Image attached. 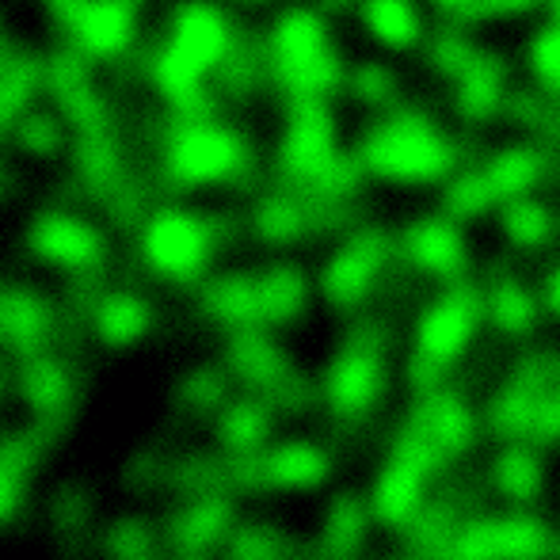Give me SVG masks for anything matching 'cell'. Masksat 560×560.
I'll use <instances>...</instances> for the list:
<instances>
[{
	"instance_id": "9",
	"label": "cell",
	"mask_w": 560,
	"mask_h": 560,
	"mask_svg": "<svg viewBox=\"0 0 560 560\" xmlns=\"http://www.w3.org/2000/svg\"><path fill=\"white\" fill-rule=\"evenodd\" d=\"M362 20L377 43L397 46V50L420 38V15L408 0H362Z\"/></svg>"
},
{
	"instance_id": "2",
	"label": "cell",
	"mask_w": 560,
	"mask_h": 560,
	"mask_svg": "<svg viewBox=\"0 0 560 560\" xmlns=\"http://www.w3.org/2000/svg\"><path fill=\"white\" fill-rule=\"evenodd\" d=\"M485 298L469 279H454L435 302L423 310L416 325V351L423 366H446L469 347V336L480 320Z\"/></svg>"
},
{
	"instance_id": "5",
	"label": "cell",
	"mask_w": 560,
	"mask_h": 560,
	"mask_svg": "<svg viewBox=\"0 0 560 560\" xmlns=\"http://www.w3.org/2000/svg\"><path fill=\"white\" fill-rule=\"evenodd\" d=\"M480 172H485L492 199L508 202L518 199L530 184L546 179L549 172H560V156L557 149H546L538 141H515V145H503L495 153H488Z\"/></svg>"
},
{
	"instance_id": "1",
	"label": "cell",
	"mask_w": 560,
	"mask_h": 560,
	"mask_svg": "<svg viewBox=\"0 0 560 560\" xmlns=\"http://www.w3.org/2000/svg\"><path fill=\"white\" fill-rule=\"evenodd\" d=\"M362 172L400 184H431L457 168V138L435 122L423 104H393L370 118L354 145Z\"/></svg>"
},
{
	"instance_id": "7",
	"label": "cell",
	"mask_w": 560,
	"mask_h": 560,
	"mask_svg": "<svg viewBox=\"0 0 560 560\" xmlns=\"http://www.w3.org/2000/svg\"><path fill=\"white\" fill-rule=\"evenodd\" d=\"M503 81H508V58L500 50H477L454 84V112L465 122L492 118L503 104V92H508Z\"/></svg>"
},
{
	"instance_id": "18",
	"label": "cell",
	"mask_w": 560,
	"mask_h": 560,
	"mask_svg": "<svg viewBox=\"0 0 560 560\" xmlns=\"http://www.w3.org/2000/svg\"><path fill=\"white\" fill-rule=\"evenodd\" d=\"M546 305L560 317V264L546 275Z\"/></svg>"
},
{
	"instance_id": "12",
	"label": "cell",
	"mask_w": 560,
	"mask_h": 560,
	"mask_svg": "<svg viewBox=\"0 0 560 560\" xmlns=\"http://www.w3.org/2000/svg\"><path fill=\"white\" fill-rule=\"evenodd\" d=\"M472 54H477V46H472L469 35H465V23L443 15L435 27V38L428 43V66L435 69L439 77L457 81V77L465 73V66L472 61Z\"/></svg>"
},
{
	"instance_id": "3",
	"label": "cell",
	"mask_w": 560,
	"mask_h": 560,
	"mask_svg": "<svg viewBox=\"0 0 560 560\" xmlns=\"http://www.w3.org/2000/svg\"><path fill=\"white\" fill-rule=\"evenodd\" d=\"M290 107V126L279 141V172L298 187H310L336 156V122L325 100H298Z\"/></svg>"
},
{
	"instance_id": "20",
	"label": "cell",
	"mask_w": 560,
	"mask_h": 560,
	"mask_svg": "<svg viewBox=\"0 0 560 560\" xmlns=\"http://www.w3.org/2000/svg\"><path fill=\"white\" fill-rule=\"evenodd\" d=\"M549 12H553V23H560V0H549Z\"/></svg>"
},
{
	"instance_id": "4",
	"label": "cell",
	"mask_w": 560,
	"mask_h": 560,
	"mask_svg": "<svg viewBox=\"0 0 560 560\" xmlns=\"http://www.w3.org/2000/svg\"><path fill=\"white\" fill-rule=\"evenodd\" d=\"M389 256V233L382 225H362L347 236V244L328 259L325 267V290L336 305H354L374 282L377 267Z\"/></svg>"
},
{
	"instance_id": "8",
	"label": "cell",
	"mask_w": 560,
	"mask_h": 560,
	"mask_svg": "<svg viewBox=\"0 0 560 560\" xmlns=\"http://www.w3.org/2000/svg\"><path fill=\"white\" fill-rule=\"evenodd\" d=\"M202 252H207V229L195 222V218L164 214L149 229V256L164 271H176V275L191 271L202 259Z\"/></svg>"
},
{
	"instance_id": "16",
	"label": "cell",
	"mask_w": 560,
	"mask_h": 560,
	"mask_svg": "<svg viewBox=\"0 0 560 560\" xmlns=\"http://www.w3.org/2000/svg\"><path fill=\"white\" fill-rule=\"evenodd\" d=\"M488 302H492V317L500 320L503 328H511V332H518V328H526L534 320V298L526 294V290L518 287L511 275L495 279Z\"/></svg>"
},
{
	"instance_id": "14",
	"label": "cell",
	"mask_w": 560,
	"mask_h": 560,
	"mask_svg": "<svg viewBox=\"0 0 560 560\" xmlns=\"http://www.w3.org/2000/svg\"><path fill=\"white\" fill-rule=\"evenodd\" d=\"M530 69L541 81V92L549 100H560V23H546L530 35Z\"/></svg>"
},
{
	"instance_id": "15",
	"label": "cell",
	"mask_w": 560,
	"mask_h": 560,
	"mask_svg": "<svg viewBox=\"0 0 560 560\" xmlns=\"http://www.w3.org/2000/svg\"><path fill=\"white\" fill-rule=\"evenodd\" d=\"M377 503H382V515L389 518H405L420 503V472L412 469V462H397V469L385 472Z\"/></svg>"
},
{
	"instance_id": "13",
	"label": "cell",
	"mask_w": 560,
	"mask_h": 560,
	"mask_svg": "<svg viewBox=\"0 0 560 560\" xmlns=\"http://www.w3.org/2000/svg\"><path fill=\"white\" fill-rule=\"evenodd\" d=\"M347 84H351V96H359L362 104L370 107H393L397 100V73H393L385 61L377 58H366L347 73Z\"/></svg>"
},
{
	"instance_id": "10",
	"label": "cell",
	"mask_w": 560,
	"mask_h": 560,
	"mask_svg": "<svg viewBox=\"0 0 560 560\" xmlns=\"http://www.w3.org/2000/svg\"><path fill=\"white\" fill-rule=\"evenodd\" d=\"M500 222H503V233H508L518 248H541V244H549L557 233V222H553V214H549L546 202L523 199V195L503 202Z\"/></svg>"
},
{
	"instance_id": "17",
	"label": "cell",
	"mask_w": 560,
	"mask_h": 560,
	"mask_svg": "<svg viewBox=\"0 0 560 560\" xmlns=\"http://www.w3.org/2000/svg\"><path fill=\"white\" fill-rule=\"evenodd\" d=\"M530 4H538V0H472L462 23L469 27L472 20H488V15H500V12H523Z\"/></svg>"
},
{
	"instance_id": "6",
	"label": "cell",
	"mask_w": 560,
	"mask_h": 560,
	"mask_svg": "<svg viewBox=\"0 0 560 560\" xmlns=\"http://www.w3.org/2000/svg\"><path fill=\"white\" fill-rule=\"evenodd\" d=\"M400 252L408 256V264L423 267L431 275H443L450 282L465 267V241L457 225L443 214H423L408 222L405 233H400Z\"/></svg>"
},
{
	"instance_id": "11",
	"label": "cell",
	"mask_w": 560,
	"mask_h": 560,
	"mask_svg": "<svg viewBox=\"0 0 560 560\" xmlns=\"http://www.w3.org/2000/svg\"><path fill=\"white\" fill-rule=\"evenodd\" d=\"M492 191H488V179L480 172V164H462V168L450 176L443 191V218L450 222H462V218H477L492 207Z\"/></svg>"
},
{
	"instance_id": "19",
	"label": "cell",
	"mask_w": 560,
	"mask_h": 560,
	"mask_svg": "<svg viewBox=\"0 0 560 560\" xmlns=\"http://www.w3.org/2000/svg\"><path fill=\"white\" fill-rule=\"evenodd\" d=\"M431 4H435L443 15H450V20H465V12H469L472 0H431Z\"/></svg>"
}]
</instances>
